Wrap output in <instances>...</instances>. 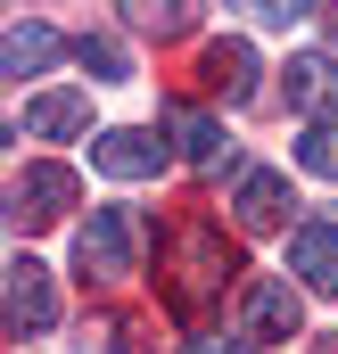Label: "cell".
Instances as JSON below:
<instances>
[{
    "mask_svg": "<svg viewBox=\"0 0 338 354\" xmlns=\"http://www.w3.org/2000/svg\"><path fill=\"white\" fill-rule=\"evenodd\" d=\"M231 272H240V264H231L223 231H215L206 214H190V223L166 239V305H173V313H198L206 297H223Z\"/></svg>",
    "mask_w": 338,
    "mask_h": 354,
    "instance_id": "cell-1",
    "label": "cell"
},
{
    "mask_svg": "<svg viewBox=\"0 0 338 354\" xmlns=\"http://www.w3.org/2000/svg\"><path fill=\"white\" fill-rule=\"evenodd\" d=\"M75 264H83L91 280L141 272V214H132V206H91V223L75 231Z\"/></svg>",
    "mask_w": 338,
    "mask_h": 354,
    "instance_id": "cell-2",
    "label": "cell"
},
{
    "mask_svg": "<svg viewBox=\"0 0 338 354\" xmlns=\"http://www.w3.org/2000/svg\"><path fill=\"white\" fill-rule=\"evenodd\" d=\"M0 313H8V338H33V330L58 322V288H50V264H42V256H8Z\"/></svg>",
    "mask_w": 338,
    "mask_h": 354,
    "instance_id": "cell-3",
    "label": "cell"
},
{
    "mask_svg": "<svg viewBox=\"0 0 338 354\" xmlns=\"http://www.w3.org/2000/svg\"><path fill=\"white\" fill-rule=\"evenodd\" d=\"M91 165L107 181H157L173 165V149L157 132H132V124H116V132H91Z\"/></svg>",
    "mask_w": 338,
    "mask_h": 354,
    "instance_id": "cell-4",
    "label": "cell"
},
{
    "mask_svg": "<svg viewBox=\"0 0 338 354\" xmlns=\"http://www.w3.org/2000/svg\"><path fill=\"white\" fill-rule=\"evenodd\" d=\"M75 206V174L66 165H25V174L8 181V214L17 223H58Z\"/></svg>",
    "mask_w": 338,
    "mask_h": 354,
    "instance_id": "cell-5",
    "label": "cell"
},
{
    "mask_svg": "<svg viewBox=\"0 0 338 354\" xmlns=\"http://www.w3.org/2000/svg\"><path fill=\"white\" fill-rule=\"evenodd\" d=\"M289 206H297V198H289V181L272 174V165H248V174H240V189H231L240 231H281V223H289Z\"/></svg>",
    "mask_w": 338,
    "mask_h": 354,
    "instance_id": "cell-6",
    "label": "cell"
},
{
    "mask_svg": "<svg viewBox=\"0 0 338 354\" xmlns=\"http://www.w3.org/2000/svg\"><path fill=\"white\" fill-rule=\"evenodd\" d=\"M297 330H305L297 280H248V338H297Z\"/></svg>",
    "mask_w": 338,
    "mask_h": 354,
    "instance_id": "cell-7",
    "label": "cell"
},
{
    "mask_svg": "<svg viewBox=\"0 0 338 354\" xmlns=\"http://www.w3.org/2000/svg\"><path fill=\"white\" fill-rule=\"evenodd\" d=\"M289 272H297V288H338V223H297L289 231Z\"/></svg>",
    "mask_w": 338,
    "mask_h": 354,
    "instance_id": "cell-8",
    "label": "cell"
},
{
    "mask_svg": "<svg viewBox=\"0 0 338 354\" xmlns=\"http://www.w3.org/2000/svg\"><path fill=\"white\" fill-rule=\"evenodd\" d=\"M289 107L314 115V124H330V107H338V58H330V50L289 58Z\"/></svg>",
    "mask_w": 338,
    "mask_h": 354,
    "instance_id": "cell-9",
    "label": "cell"
},
{
    "mask_svg": "<svg viewBox=\"0 0 338 354\" xmlns=\"http://www.w3.org/2000/svg\"><path fill=\"white\" fill-rule=\"evenodd\" d=\"M17 132L25 140H75V132H91V99L83 91H42V99H25Z\"/></svg>",
    "mask_w": 338,
    "mask_h": 354,
    "instance_id": "cell-10",
    "label": "cell"
},
{
    "mask_svg": "<svg viewBox=\"0 0 338 354\" xmlns=\"http://www.w3.org/2000/svg\"><path fill=\"white\" fill-rule=\"evenodd\" d=\"M206 91L223 99V107H248L256 99V50L231 33V41H206Z\"/></svg>",
    "mask_w": 338,
    "mask_h": 354,
    "instance_id": "cell-11",
    "label": "cell"
},
{
    "mask_svg": "<svg viewBox=\"0 0 338 354\" xmlns=\"http://www.w3.org/2000/svg\"><path fill=\"white\" fill-rule=\"evenodd\" d=\"M0 66H8L17 83H25V75H42V66H58V33H50V25H8Z\"/></svg>",
    "mask_w": 338,
    "mask_h": 354,
    "instance_id": "cell-12",
    "label": "cell"
},
{
    "mask_svg": "<svg viewBox=\"0 0 338 354\" xmlns=\"http://www.w3.org/2000/svg\"><path fill=\"white\" fill-rule=\"evenodd\" d=\"M166 124H173V140H181L190 165H215V157H223V124H215L206 107H166Z\"/></svg>",
    "mask_w": 338,
    "mask_h": 354,
    "instance_id": "cell-13",
    "label": "cell"
},
{
    "mask_svg": "<svg viewBox=\"0 0 338 354\" xmlns=\"http://www.w3.org/2000/svg\"><path fill=\"white\" fill-rule=\"evenodd\" d=\"M75 58L91 66V83H124V75H132V58H124V41H116V33H83V41H75Z\"/></svg>",
    "mask_w": 338,
    "mask_h": 354,
    "instance_id": "cell-14",
    "label": "cell"
},
{
    "mask_svg": "<svg viewBox=\"0 0 338 354\" xmlns=\"http://www.w3.org/2000/svg\"><path fill=\"white\" fill-rule=\"evenodd\" d=\"M297 165H305V174H322V181H338V124H305Z\"/></svg>",
    "mask_w": 338,
    "mask_h": 354,
    "instance_id": "cell-15",
    "label": "cell"
},
{
    "mask_svg": "<svg viewBox=\"0 0 338 354\" xmlns=\"http://www.w3.org/2000/svg\"><path fill=\"white\" fill-rule=\"evenodd\" d=\"M124 25H141V33H181V25H190V8H141V0H132V8H124Z\"/></svg>",
    "mask_w": 338,
    "mask_h": 354,
    "instance_id": "cell-16",
    "label": "cell"
},
{
    "mask_svg": "<svg viewBox=\"0 0 338 354\" xmlns=\"http://www.w3.org/2000/svg\"><path fill=\"white\" fill-rule=\"evenodd\" d=\"M256 338H231V330H198V338H190V346L181 354H248Z\"/></svg>",
    "mask_w": 338,
    "mask_h": 354,
    "instance_id": "cell-17",
    "label": "cell"
},
{
    "mask_svg": "<svg viewBox=\"0 0 338 354\" xmlns=\"http://www.w3.org/2000/svg\"><path fill=\"white\" fill-rule=\"evenodd\" d=\"M322 354H338V346H322Z\"/></svg>",
    "mask_w": 338,
    "mask_h": 354,
    "instance_id": "cell-18",
    "label": "cell"
}]
</instances>
